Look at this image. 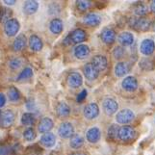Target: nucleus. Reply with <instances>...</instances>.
<instances>
[{
    "mask_svg": "<svg viewBox=\"0 0 155 155\" xmlns=\"http://www.w3.org/2000/svg\"><path fill=\"white\" fill-rule=\"evenodd\" d=\"M136 132L132 126L124 125L120 128L119 130V139L122 142H130L135 138Z\"/></svg>",
    "mask_w": 155,
    "mask_h": 155,
    "instance_id": "1",
    "label": "nucleus"
},
{
    "mask_svg": "<svg viewBox=\"0 0 155 155\" xmlns=\"http://www.w3.org/2000/svg\"><path fill=\"white\" fill-rule=\"evenodd\" d=\"M20 28L19 21L17 18H11L4 25V32L8 37H14L17 35Z\"/></svg>",
    "mask_w": 155,
    "mask_h": 155,
    "instance_id": "2",
    "label": "nucleus"
},
{
    "mask_svg": "<svg viewBox=\"0 0 155 155\" xmlns=\"http://www.w3.org/2000/svg\"><path fill=\"white\" fill-rule=\"evenodd\" d=\"M133 119H134V113L129 109H124L120 111L116 117L117 122H119L120 124H128V122L132 121Z\"/></svg>",
    "mask_w": 155,
    "mask_h": 155,
    "instance_id": "3",
    "label": "nucleus"
},
{
    "mask_svg": "<svg viewBox=\"0 0 155 155\" xmlns=\"http://www.w3.org/2000/svg\"><path fill=\"white\" fill-rule=\"evenodd\" d=\"M58 133L61 138L68 139L74 135V128L71 124L69 122H63L58 129Z\"/></svg>",
    "mask_w": 155,
    "mask_h": 155,
    "instance_id": "4",
    "label": "nucleus"
},
{
    "mask_svg": "<svg viewBox=\"0 0 155 155\" xmlns=\"http://www.w3.org/2000/svg\"><path fill=\"white\" fill-rule=\"evenodd\" d=\"M99 114V108L97 103H90L84 108V116L88 120L95 119Z\"/></svg>",
    "mask_w": 155,
    "mask_h": 155,
    "instance_id": "5",
    "label": "nucleus"
},
{
    "mask_svg": "<svg viewBox=\"0 0 155 155\" xmlns=\"http://www.w3.org/2000/svg\"><path fill=\"white\" fill-rule=\"evenodd\" d=\"M131 24L132 27H134L138 31H147L150 27V21L145 18H139L133 19V22Z\"/></svg>",
    "mask_w": 155,
    "mask_h": 155,
    "instance_id": "6",
    "label": "nucleus"
},
{
    "mask_svg": "<svg viewBox=\"0 0 155 155\" xmlns=\"http://www.w3.org/2000/svg\"><path fill=\"white\" fill-rule=\"evenodd\" d=\"M119 105H117V101L113 98H106L103 101V110L107 115H113L115 114Z\"/></svg>",
    "mask_w": 155,
    "mask_h": 155,
    "instance_id": "7",
    "label": "nucleus"
},
{
    "mask_svg": "<svg viewBox=\"0 0 155 155\" xmlns=\"http://www.w3.org/2000/svg\"><path fill=\"white\" fill-rule=\"evenodd\" d=\"M140 48H141V52L143 55H147V56L151 55L154 52V49H155V44H154V41L150 39L143 40L141 44Z\"/></svg>",
    "mask_w": 155,
    "mask_h": 155,
    "instance_id": "8",
    "label": "nucleus"
},
{
    "mask_svg": "<svg viewBox=\"0 0 155 155\" xmlns=\"http://www.w3.org/2000/svg\"><path fill=\"white\" fill-rule=\"evenodd\" d=\"M83 79L81 74L78 72H71L68 76V84L71 88H78L82 85Z\"/></svg>",
    "mask_w": 155,
    "mask_h": 155,
    "instance_id": "9",
    "label": "nucleus"
},
{
    "mask_svg": "<svg viewBox=\"0 0 155 155\" xmlns=\"http://www.w3.org/2000/svg\"><path fill=\"white\" fill-rule=\"evenodd\" d=\"M84 74L87 79L89 80H94L98 77L99 71H97L95 67L93 65L92 63H88L84 67Z\"/></svg>",
    "mask_w": 155,
    "mask_h": 155,
    "instance_id": "10",
    "label": "nucleus"
},
{
    "mask_svg": "<svg viewBox=\"0 0 155 155\" xmlns=\"http://www.w3.org/2000/svg\"><path fill=\"white\" fill-rule=\"evenodd\" d=\"M26 45H27V39H26V36L23 34H20L14 41L13 48L15 51L18 52V51L23 50L26 47Z\"/></svg>",
    "mask_w": 155,
    "mask_h": 155,
    "instance_id": "11",
    "label": "nucleus"
},
{
    "mask_svg": "<svg viewBox=\"0 0 155 155\" xmlns=\"http://www.w3.org/2000/svg\"><path fill=\"white\" fill-rule=\"evenodd\" d=\"M15 115L12 110L8 109L5 112H3L2 117H1V122H2L3 126L8 127V126L12 125L15 121Z\"/></svg>",
    "mask_w": 155,
    "mask_h": 155,
    "instance_id": "12",
    "label": "nucleus"
},
{
    "mask_svg": "<svg viewBox=\"0 0 155 155\" xmlns=\"http://www.w3.org/2000/svg\"><path fill=\"white\" fill-rule=\"evenodd\" d=\"M52 128H53V120L50 117H44V119H41L38 125V129L40 133H44V134L48 133Z\"/></svg>",
    "mask_w": 155,
    "mask_h": 155,
    "instance_id": "13",
    "label": "nucleus"
},
{
    "mask_svg": "<svg viewBox=\"0 0 155 155\" xmlns=\"http://www.w3.org/2000/svg\"><path fill=\"white\" fill-rule=\"evenodd\" d=\"M122 88H124L127 92H133L138 88V82L135 77L128 76L124 79L122 81Z\"/></svg>",
    "mask_w": 155,
    "mask_h": 155,
    "instance_id": "14",
    "label": "nucleus"
},
{
    "mask_svg": "<svg viewBox=\"0 0 155 155\" xmlns=\"http://www.w3.org/2000/svg\"><path fill=\"white\" fill-rule=\"evenodd\" d=\"M41 143L45 147H52L56 143V137L53 133H45L41 138Z\"/></svg>",
    "mask_w": 155,
    "mask_h": 155,
    "instance_id": "15",
    "label": "nucleus"
},
{
    "mask_svg": "<svg viewBox=\"0 0 155 155\" xmlns=\"http://www.w3.org/2000/svg\"><path fill=\"white\" fill-rule=\"evenodd\" d=\"M69 38H71L72 42H75V44H79V42H82L86 40L87 35L86 32L82 29H76L71 32V35H68Z\"/></svg>",
    "mask_w": 155,
    "mask_h": 155,
    "instance_id": "16",
    "label": "nucleus"
},
{
    "mask_svg": "<svg viewBox=\"0 0 155 155\" xmlns=\"http://www.w3.org/2000/svg\"><path fill=\"white\" fill-rule=\"evenodd\" d=\"M29 46L31 50L37 52V51L41 50L44 44H42V41L40 37H38L37 35H32L29 39Z\"/></svg>",
    "mask_w": 155,
    "mask_h": 155,
    "instance_id": "17",
    "label": "nucleus"
},
{
    "mask_svg": "<svg viewBox=\"0 0 155 155\" xmlns=\"http://www.w3.org/2000/svg\"><path fill=\"white\" fill-rule=\"evenodd\" d=\"M101 40H102L105 44L107 45H111L113 44L116 40V33L114 30L106 28L102 31L101 33Z\"/></svg>",
    "mask_w": 155,
    "mask_h": 155,
    "instance_id": "18",
    "label": "nucleus"
},
{
    "mask_svg": "<svg viewBox=\"0 0 155 155\" xmlns=\"http://www.w3.org/2000/svg\"><path fill=\"white\" fill-rule=\"evenodd\" d=\"M83 21H84V23H86L88 26H98L100 24L101 19L98 15L91 13L85 15Z\"/></svg>",
    "mask_w": 155,
    "mask_h": 155,
    "instance_id": "19",
    "label": "nucleus"
},
{
    "mask_svg": "<svg viewBox=\"0 0 155 155\" xmlns=\"http://www.w3.org/2000/svg\"><path fill=\"white\" fill-rule=\"evenodd\" d=\"M90 54V48L86 45H79L74 48V56L77 59H85Z\"/></svg>",
    "mask_w": 155,
    "mask_h": 155,
    "instance_id": "20",
    "label": "nucleus"
},
{
    "mask_svg": "<svg viewBox=\"0 0 155 155\" xmlns=\"http://www.w3.org/2000/svg\"><path fill=\"white\" fill-rule=\"evenodd\" d=\"M93 65L95 67L97 71H104L107 67V59L102 55H97L93 58Z\"/></svg>",
    "mask_w": 155,
    "mask_h": 155,
    "instance_id": "21",
    "label": "nucleus"
},
{
    "mask_svg": "<svg viewBox=\"0 0 155 155\" xmlns=\"http://www.w3.org/2000/svg\"><path fill=\"white\" fill-rule=\"evenodd\" d=\"M100 136H101V133L97 127L90 128L87 132V140L92 143L98 142L100 139Z\"/></svg>",
    "mask_w": 155,
    "mask_h": 155,
    "instance_id": "22",
    "label": "nucleus"
},
{
    "mask_svg": "<svg viewBox=\"0 0 155 155\" xmlns=\"http://www.w3.org/2000/svg\"><path fill=\"white\" fill-rule=\"evenodd\" d=\"M39 9V3L37 1H26L23 5V12L28 15H34Z\"/></svg>",
    "mask_w": 155,
    "mask_h": 155,
    "instance_id": "23",
    "label": "nucleus"
},
{
    "mask_svg": "<svg viewBox=\"0 0 155 155\" xmlns=\"http://www.w3.org/2000/svg\"><path fill=\"white\" fill-rule=\"evenodd\" d=\"M63 21L59 18H54L50 21V24H49V29L52 32L53 34H60L62 33L63 31Z\"/></svg>",
    "mask_w": 155,
    "mask_h": 155,
    "instance_id": "24",
    "label": "nucleus"
},
{
    "mask_svg": "<svg viewBox=\"0 0 155 155\" xmlns=\"http://www.w3.org/2000/svg\"><path fill=\"white\" fill-rule=\"evenodd\" d=\"M119 41L124 46L131 45L134 41V37L129 32H122V33L119 36Z\"/></svg>",
    "mask_w": 155,
    "mask_h": 155,
    "instance_id": "25",
    "label": "nucleus"
},
{
    "mask_svg": "<svg viewBox=\"0 0 155 155\" xmlns=\"http://www.w3.org/2000/svg\"><path fill=\"white\" fill-rule=\"evenodd\" d=\"M56 112L59 117H68L71 114V107H69L66 102H60L57 107H56Z\"/></svg>",
    "mask_w": 155,
    "mask_h": 155,
    "instance_id": "26",
    "label": "nucleus"
},
{
    "mask_svg": "<svg viewBox=\"0 0 155 155\" xmlns=\"http://www.w3.org/2000/svg\"><path fill=\"white\" fill-rule=\"evenodd\" d=\"M36 122V117L32 113H24L21 117V124L24 126H32Z\"/></svg>",
    "mask_w": 155,
    "mask_h": 155,
    "instance_id": "27",
    "label": "nucleus"
},
{
    "mask_svg": "<svg viewBox=\"0 0 155 155\" xmlns=\"http://www.w3.org/2000/svg\"><path fill=\"white\" fill-rule=\"evenodd\" d=\"M128 71H129V68H128V65L125 63H119L115 67V73L119 77L124 76V74L128 72Z\"/></svg>",
    "mask_w": 155,
    "mask_h": 155,
    "instance_id": "28",
    "label": "nucleus"
},
{
    "mask_svg": "<svg viewBox=\"0 0 155 155\" xmlns=\"http://www.w3.org/2000/svg\"><path fill=\"white\" fill-rule=\"evenodd\" d=\"M84 143V139L81 135H73L71 138V142H69V145L71 147L74 149H77L80 148Z\"/></svg>",
    "mask_w": 155,
    "mask_h": 155,
    "instance_id": "29",
    "label": "nucleus"
},
{
    "mask_svg": "<svg viewBox=\"0 0 155 155\" xmlns=\"http://www.w3.org/2000/svg\"><path fill=\"white\" fill-rule=\"evenodd\" d=\"M13 11L10 8H2L0 11V21L3 23H6L12 18Z\"/></svg>",
    "mask_w": 155,
    "mask_h": 155,
    "instance_id": "30",
    "label": "nucleus"
},
{
    "mask_svg": "<svg viewBox=\"0 0 155 155\" xmlns=\"http://www.w3.org/2000/svg\"><path fill=\"white\" fill-rule=\"evenodd\" d=\"M8 97L11 101L15 102L20 99V93L15 87H11L8 91Z\"/></svg>",
    "mask_w": 155,
    "mask_h": 155,
    "instance_id": "31",
    "label": "nucleus"
},
{
    "mask_svg": "<svg viewBox=\"0 0 155 155\" xmlns=\"http://www.w3.org/2000/svg\"><path fill=\"white\" fill-rule=\"evenodd\" d=\"M42 152V149L38 145L30 146L25 149L24 155H40Z\"/></svg>",
    "mask_w": 155,
    "mask_h": 155,
    "instance_id": "32",
    "label": "nucleus"
},
{
    "mask_svg": "<svg viewBox=\"0 0 155 155\" xmlns=\"http://www.w3.org/2000/svg\"><path fill=\"white\" fill-rule=\"evenodd\" d=\"M36 137H37V134H36V131L33 127H29L27 129H25L23 132V138L28 142L34 141Z\"/></svg>",
    "mask_w": 155,
    "mask_h": 155,
    "instance_id": "33",
    "label": "nucleus"
},
{
    "mask_svg": "<svg viewBox=\"0 0 155 155\" xmlns=\"http://www.w3.org/2000/svg\"><path fill=\"white\" fill-rule=\"evenodd\" d=\"M32 76H33V71H32V68H25L18 75V81H22V80L29 79Z\"/></svg>",
    "mask_w": 155,
    "mask_h": 155,
    "instance_id": "34",
    "label": "nucleus"
},
{
    "mask_svg": "<svg viewBox=\"0 0 155 155\" xmlns=\"http://www.w3.org/2000/svg\"><path fill=\"white\" fill-rule=\"evenodd\" d=\"M12 153V147L9 143L0 141V155H9Z\"/></svg>",
    "mask_w": 155,
    "mask_h": 155,
    "instance_id": "35",
    "label": "nucleus"
},
{
    "mask_svg": "<svg viewBox=\"0 0 155 155\" xmlns=\"http://www.w3.org/2000/svg\"><path fill=\"white\" fill-rule=\"evenodd\" d=\"M119 130H120L119 126L116 124H112L108 129V137L112 139V140H115L119 136Z\"/></svg>",
    "mask_w": 155,
    "mask_h": 155,
    "instance_id": "36",
    "label": "nucleus"
},
{
    "mask_svg": "<svg viewBox=\"0 0 155 155\" xmlns=\"http://www.w3.org/2000/svg\"><path fill=\"white\" fill-rule=\"evenodd\" d=\"M140 67L143 69V71H150V69L153 68L154 65L150 59H143V60L140 62Z\"/></svg>",
    "mask_w": 155,
    "mask_h": 155,
    "instance_id": "37",
    "label": "nucleus"
},
{
    "mask_svg": "<svg viewBox=\"0 0 155 155\" xmlns=\"http://www.w3.org/2000/svg\"><path fill=\"white\" fill-rule=\"evenodd\" d=\"M22 65H23V60L21 58L13 59V60L9 63V66L12 69H18Z\"/></svg>",
    "mask_w": 155,
    "mask_h": 155,
    "instance_id": "38",
    "label": "nucleus"
},
{
    "mask_svg": "<svg viewBox=\"0 0 155 155\" xmlns=\"http://www.w3.org/2000/svg\"><path fill=\"white\" fill-rule=\"evenodd\" d=\"M77 7L80 11H86L88 10L91 6H92V3L91 1H84V0H79L76 3Z\"/></svg>",
    "mask_w": 155,
    "mask_h": 155,
    "instance_id": "39",
    "label": "nucleus"
},
{
    "mask_svg": "<svg viewBox=\"0 0 155 155\" xmlns=\"http://www.w3.org/2000/svg\"><path fill=\"white\" fill-rule=\"evenodd\" d=\"M24 148L20 143H17L12 147V154L14 155H24Z\"/></svg>",
    "mask_w": 155,
    "mask_h": 155,
    "instance_id": "40",
    "label": "nucleus"
},
{
    "mask_svg": "<svg viewBox=\"0 0 155 155\" xmlns=\"http://www.w3.org/2000/svg\"><path fill=\"white\" fill-rule=\"evenodd\" d=\"M147 13V6H145L143 4H140L135 8V14L137 15H140V17H143Z\"/></svg>",
    "mask_w": 155,
    "mask_h": 155,
    "instance_id": "41",
    "label": "nucleus"
},
{
    "mask_svg": "<svg viewBox=\"0 0 155 155\" xmlns=\"http://www.w3.org/2000/svg\"><path fill=\"white\" fill-rule=\"evenodd\" d=\"M124 52H125V51H124V48H122V47H120V46H117V47H115V49H114V51H113V54H114V56H115L116 59H120V58L124 57Z\"/></svg>",
    "mask_w": 155,
    "mask_h": 155,
    "instance_id": "42",
    "label": "nucleus"
},
{
    "mask_svg": "<svg viewBox=\"0 0 155 155\" xmlns=\"http://www.w3.org/2000/svg\"><path fill=\"white\" fill-rule=\"evenodd\" d=\"M86 97H87V91L86 90H83L82 92L77 95V98H76L77 102H82V101L85 98H86Z\"/></svg>",
    "mask_w": 155,
    "mask_h": 155,
    "instance_id": "43",
    "label": "nucleus"
},
{
    "mask_svg": "<svg viewBox=\"0 0 155 155\" xmlns=\"http://www.w3.org/2000/svg\"><path fill=\"white\" fill-rule=\"evenodd\" d=\"M5 104H6V97L2 93H0V108L3 107Z\"/></svg>",
    "mask_w": 155,
    "mask_h": 155,
    "instance_id": "44",
    "label": "nucleus"
},
{
    "mask_svg": "<svg viewBox=\"0 0 155 155\" xmlns=\"http://www.w3.org/2000/svg\"><path fill=\"white\" fill-rule=\"evenodd\" d=\"M6 5H14L15 3V0H10V1H8V0H5V1H3Z\"/></svg>",
    "mask_w": 155,
    "mask_h": 155,
    "instance_id": "45",
    "label": "nucleus"
},
{
    "mask_svg": "<svg viewBox=\"0 0 155 155\" xmlns=\"http://www.w3.org/2000/svg\"><path fill=\"white\" fill-rule=\"evenodd\" d=\"M65 45H69V44H71V38H69V36H68L67 38L65 39Z\"/></svg>",
    "mask_w": 155,
    "mask_h": 155,
    "instance_id": "46",
    "label": "nucleus"
},
{
    "mask_svg": "<svg viewBox=\"0 0 155 155\" xmlns=\"http://www.w3.org/2000/svg\"><path fill=\"white\" fill-rule=\"evenodd\" d=\"M150 9H151V11H152L153 13H155V0H154V1H152V2H151Z\"/></svg>",
    "mask_w": 155,
    "mask_h": 155,
    "instance_id": "47",
    "label": "nucleus"
},
{
    "mask_svg": "<svg viewBox=\"0 0 155 155\" xmlns=\"http://www.w3.org/2000/svg\"><path fill=\"white\" fill-rule=\"evenodd\" d=\"M71 155H88V154L84 153V152H75V153H72Z\"/></svg>",
    "mask_w": 155,
    "mask_h": 155,
    "instance_id": "48",
    "label": "nucleus"
},
{
    "mask_svg": "<svg viewBox=\"0 0 155 155\" xmlns=\"http://www.w3.org/2000/svg\"><path fill=\"white\" fill-rule=\"evenodd\" d=\"M1 117H2V114H1V111H0V122H1Z\"/></svg>",
    "mask_w": 155,
    "mask_h": 155,
    "instance_id": "49",
    "label": "nucleus"
},
{
    "mask_svg": "<svg viewBox=\"0 0 155 155\" xmlns=\"http://www.w3.org/2000/svg\"><path fill=\"white\" fill-rule=\"evenodd\" d=\"M51 155H58V154H57V153H52Z\"/></svg>",
    "mask_w": 155,
    "mask_h": 155,
    "instance_id": "50",
    "label": "nucleus"
}]
</instances>
